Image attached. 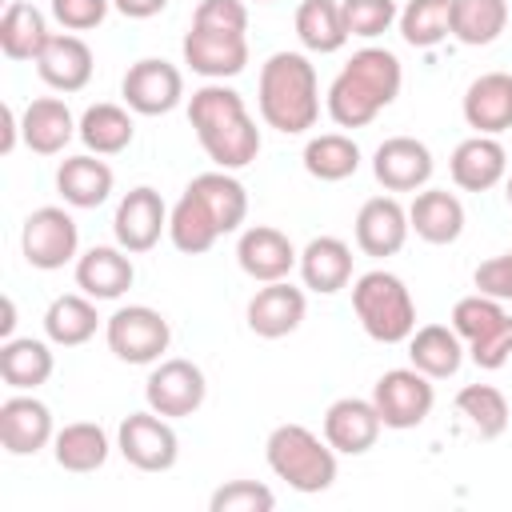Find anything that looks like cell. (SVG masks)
<instances>
[{
	"label": "cell",
	"instance_id": "obj_1",
	"mask_svg": "<svg viewBox=\"0 0 512 512\" xmlns=\"http://www.w3.org/2000/svg\"><path fill=\"white\" fill-rule=\"evenodd\" d=\"M188 124L208 160L224 172L248 168L260 156V128L244 108V96L224 80H208L188 96Z\"/></svg>",
	"mask_w": 512,
	"mask_h": 512
},
{
	"label": "cell",
	"instance_id": "obj_2",
	"mask_svg": "<svg viewBox=\"0 0 512 512\" xmlns=\"http://www.w3.org/2000/svg\"><path fill=\"white\" fill-rule=\"evenodd\" d=\"M400 84H404V68L396 52L368 44L352 52V60L336 72V80L328 84L324 108L340 128H364L400 96Z\"/></svg>",
	"mask_w": 512,
	"mask_h": 512
},
{
	"label": "cell",
	"instance_id": "obj_3",
	"mask_svg": "<svg viewBox=\"0 0 512 512\" xmlns=\"http://www.w3.org/2000/svg\"><path fill=\"white\" fill-rule=\"evenodd\" d=\"M260 120L284 136H300L320 120V80L304 52H272L256 84Z\"/></svg>",
	"mask_w": 512,
	"mask_h": 512
},
{
	"label": "cell",
	"instance_id": "obj_4",
	"mask_svg": "<svg viewBox=\"0 0 512 512\" xmlns=\"http://www.w3.org/2000/svg\"><path fill=\"white\" fill-rule=\"evenodd\" d=\"M336 456L340 452L304 424H276L264 440V460L272 476L304 496L328 492L336 484Z\"/></svg>",
	"mask_w": 512,
	"mask_h": 512
},
{
	"label": "cell",
	"instance_id": "obj_5",
	"mask_svg": "<svg viewBox=\"0 0 512 512\" xmlns=\"http://www.w3.org/2000/svg\"><path fill=\"white\" fill-rule=\"evenodd\" d=\"M352 312L376 344H404L416 332V300L388 268H372L352 280Z\"/></svg>",
	"mask_w": 512,
	"mask_h": 512
},
{
	"label": "cell",
	"instance_id": "obj_6",
	"mask_svg": "<svg viewBox=\"0 0 512 512\" xmlns=\"http://www.w3.org/2000/svg\"><path fill=\"white\" fill-rule=\"evenodd\" d=\"M452 328L464 340L476 368L496 372L512 360V316L504 312V300L484 292L460 296L452 308Z\"/></svg>",
	"mask_w": 512,
	"mask_h": 512
},
{
	"label": "cell",
	"instance_id": "obj_7",
	"mask_svg": "<svg viewBox=\"0 0 512 512\" xmlns=\"http://www.w3.org/2000/svg\"><path fill=\"white\" fill-rule=\"evenodd\" d=\"M104 340L124 364H156L172 344V324L148 304H128L104 320Z\"/></svg>",
	"mask_w": 512,
	"mask_h": 512
},
{
	"label": "cell",
	"instance_id": "obj_8",
	"mask_svg": "<svg viewBox=\"0 0 512 512\" xmlns=\"http://www.w3.org/2000/svg\"><path fill=\"white\" fill-rule=\"evenodd\" d=\"M372 404H376L384 428H396V432L420 428L432 416V404H436L432 376H424L412 364L408 368H388L372 388Z\"/></svg>",
	"mask_w": 512,
	"mask_h": 512
},
{
	"label": "cell",
	"instance_id": "obj_9",
	"mask_svg": "<svg viewBox=\"0 0 512 512\" xmlns=\"http://www.w3.org/2000/svg\"><path fill=\"white\" fill-rule=\"evenodd\" d=\"M208 396V380H204V368L184 360V356H172V360H156V368L148 372L144 380V400L152 412L168 416V420H184V416H196L200 404Z\"/></svg>",
	"mask_w": 512,
	"mask_h": 512
},
{
	"label": "cell",
	"instance_id": "obj_10",
	"mask_svg": "<svg viewBox=\"0 0 512 512\" xmlns=\"http://www.w3.org/2000/svg\"><path fill=\"white\" fill-rule=\"evenodd\" d=\"M120 456L140 472H168L180 456V436L160 412H128L116 428Z\"/></svg>",
	"mask_w": 512,
	"mask_h": 512
},
{
	"label": "cell",
	"instance_id": "obj_11",
	"mask_svg": "<svg viewBox=\"0 0 512 512\" xmlns=\"http://www.w3.org/2000/svg\"><path fill=\"white\" fill-rule=\"evenodd\" d=\"M76 248H80V228L72 220V212L56 208V204H44L36 208L28 220H24V232H20V252L32 268L40 272H56L64 268L68 260H76Z\"/></svg>",
	"mask_w": 512,
	"mask_h": 512
},
{
	"label": "cell",
	"instance_id": "obj_12",
	"mask_svg": "<svg viewBox=\"0 0 512 512\" xmlns=\"http://www.w3.org/2000/svg\"><path fill=\"white\" fill-rule=\"evenodd\" d=\"M168 204L156 188L148 184H136L120 196L116 212H112V236L124 252L140 256V252H152L160 244V236L168 232Z\"/></svg>",
	"mask_w": 512,
	"mask_h": 512
},
{
	"label": "cell",
	"instance_id": "obj_13",
	"mask_svg": "<svg viewBox=\"0 0 512 512\" xmlns=\"http://www.w3.org/2000/svg\"><path fill=\"white\" fill-rule=\"evenodd\" d=\"M120 96L136 116H164L184 100V76L176 64L160 56H144L124 72Z\"/></svg>",
	"mask_w": 512,
	"mask_h": 512
},
{
	"label": "cell",
	"instance_id": "obj_14",
	"mask_svg": "<svg viewBox=\"0 0 512 512\" xmlns=\"http://www.w3.org/2000/svg\"><path fill=\"white\" fill-rule=\"evenodd\" d=\"M432 148L416 136H388L372 152V176L384 184V192H420L432 180Z\"/></svg>",
	"mask_w": 512,
	"mask_h": 512
},
{
	"label": "cell",
	"instance_id": "obj_15",
	"mask_svg": "<svg viewBox=\"0 0 512 512\" xmlns=\"http://www.w3.org/2000/svg\"><path fill=\"white\" fill-rule=\"evenodd\" d=\"M184 64L204 76V80H228L248 68V36L244 32H208V28H188L184 32Z\"/></svg>",
	"mask_w": 512,
	"mask_h": 512
},
{
	"label": "cell",
	"instance_id": "obj_16",
	"mask_svg": "<svg viewBox=\"0 0 512 512\" xmlns=\"http://www.w3.org/2000/svg\"><path fill=\"white\" fill-rule=\"evenodd\" d=\"M56 440V424L44 400L16 392L0 404V444L8 456H36Z\"/></svg>",
	"mask_w": 512,
	"mask_h": 512
},
{
	"label": "cell",
	"instance_id": "obj_17",
	"mask_svg": "<svg viewBox=\"0 0 512 512\" xmlns=\"http://www.w3.org/2000/svg\"><path fill=\"white\" fill-rule=\"evenodd\" d=\"M236 264L244 276L272 284V280H288V272L300 264V252L292 248V240L272 228V224H252L240 232L236 240Z\"/></svg>",
	"mask_w": 512,
	"mask_h": 512
},
{
	"label": "cell",
	"instance_id": "obj_18",
	"mask_svg": "<svg viewBox=\"0 0 512 512\" xmlns=\"http://www.w3.org/2000/svg\"><path fill=\"white\" fill-rule=\"evenodd\" d=\"M380 428H384V420H380L376 404L360 400V396H340L324 412V440L340 456H364L368 448H376Z\"/></svg>",
	"mask_w": 512,
	"mask_h": 512
},
{
	"label": "cell",
	"instance_id": "obj_19",
	"mask_svg": "<svg viewBox=\"0 0 512 512\" xmlns=\"http://www.w3.org/2000/svg\"><path fill=\"white\" fill-rule=\"evenodd\" d=\"M408 208L396 196H372L356 212V248L364 256H396L408 240Z\"/></svg>",
	"mask_w": 512,
	"mask_h": 512
},
{
	"label": "cell",
	"instance_id": "obj_20",
	"mask_svg": "<svg viewBox=\"0 0 512 512\" xmlns=\"http://www.w3.org/2000/svg\"><path fill=\"white\" fill-rule=\"evenodd\" d=\"M304 312H308V300H304V288L288 284V280H272L264 284L252 300H248V328L264 340H280L288 332H296L304 324Z\"/></svg>",
	"mask_w": 512,
	"mask_h": 512
},
{
	"label": "cell",
	"instance_id": "obj_21",
	"mask_svg": "<svg viewBox=\"0 0 512 512\" xmlns=\"http://www.w3.org/2000/svg\"><path fill=\"white\" fill-rule=\"evenodd\" d=\"M136 280L132 252L120 244H96L84 256H76V288L92 300H120Z\"/></svg>",
	"mask_w": 512,
	"mask_h": 512
},
{
	"label": "cell",
	"instance_id": "obj_22",
	"mask_svg": "<svg viewBox=\"0 0 512 512\" xmlns=\"http://www.w3.org/2000/svg\"><path fill=\"white\" fill-rule=\"evenodd\" d=\"M452 184L464 192H488L508 176V152L496 136H468L456 144L452 160H448Z\"/></svg>",
	"mask_w": 512,
	"mask_h": 512
},
{
	"label": "cell",
	"instance_id": "obj_23",
	"mask_svg": "<svg viewBox=\"0 0 512 512\" xmlns=\"http://www.w3.org/2000/svg\"><path fill=\"white\" fill-rule=\"evenodd\" d=\"M20 136L36 156H56L68 148L72 136H80V120L60 96H36L20 112Z\"/></svg>",
	"mask_w": 512,
	"mask_h": 512
},
{
	"label": "cell",
	"instance_id": "obj_24",
	"mask_svg": "<svg viewBox=\"0 0 512 512\" xmlns=\"http://www.w3.org/2000/svg\"><path fill=\"white\" fill-rule=\"evenodd\" d=\"M464 120L480 136H500L512 128V72H484L464 88Z\"/></svg>",
	"mask_w": 512,
	"mask_h": 512
},
{
	"label": "cell",
	"instance_id": "obj_25",
	"mask_svg": "<svg viewBox=\"0 0 512 512\" xmlns=\"http://www.w3.org/2000/svg\"><path fill=\"white\" fill-rule=\"evenodd\" d=\"M92 68H96L92 48H88L76 32H60V36H52V40L44 44L40 60H36L40 80H44L48 88H56V92H80V88H88Z\"/></svg>",
	"mask_w": 512,
	"mask_h": 512
},
{
	"label": "cell",
	"instance_id": "obj_26",
	"mask_svg": "<svg viewBox=\"0 0 512 512\" xmlns=\"http://www.w3.org/2000/svg\"><path fill=\"white\" fill-rule=\"evenodd\" d=\"M408 228L424 244H456L464 232V204L448 188H420L408 204Z\"/></svg>",
	"mask_w": 512,
	"mask_h": 512
},
{
	"label": "cell",
	"instance_id": "obj_27",
	"mask_svg": "<svg viewBox=\"0 0 512 512\" xmlns=\"http://www.w3.org/2000/svg\"><path fill=\"white\" fill-rule=\"evenodd\" d=\"M300 280L316 296H336L352 284V248L340 236H316L300 252Z\"/></svg>",
	"mask_w": 512,
	"mask_h": 512
},
{
	"label": "cell",
	"instance_id": "obj_28",
	"mask_svg": "<svg viewBox=\"0 0 512 512\" xmlns=\"http://www.w3.org/2000/svg\"><path fill=\"white\" fill-rule=\"evenodd\" d=\"M112 184H116V176L96 152L64 156L56 168V192L64 196L68 208H100L112 196Z\"/></svg>",
	"mask_w": 512,
	"mask_h": 512
},
{
	"label": "cell",
	"instance_id": "obj_29",
	"mask_svg": "<svg viewBox=\"0 0 512 512\" xmlns=\"http://www.w3.org/2000/svg\"><path fill=\"white\" fill-rule=\"evenodd\" d=\"M52 340H32V336H8L0 344V380L16 392H36L40 384H48V376L56 372L52 360Z\"/></svg>",
	"mask_w": 512,
	"mask_h": 512
},
{
	"label": "cell",
	"instance_id": "obj_30",
	"mask_svg": "<svg viewBox=\"0 0 512 512\" xmlns=\"http://www.w3.org/2000/svg\"><path fill=\"white\" fill-rule=\"evenodd\" d=\"M464 352L468 348H464V340L456 336L452 324H424V328H416L408 336V360H412V368H420L432 380L456 376L460 364H464Z\"/></svg>",
	"mask_w": 512,
	"mask_h": 512
},
{
	"label": "cell",
	"instance_id": "obj_31",
	"mask_svg": "<svg viewBox=\"0 0 512 512\" xmlns=\"http://www.w3.org/2000/svg\"><path fill=\"white\" fill-rule=\"evenodd\" d=\"M96 328H100V312H96V300L84 292H64L44 312V336L60 348L88 344L96 336Z\"/></svg>",
	"mask_w": 512,
	"mask_h": 512
},
{
	"label": "cell",
	"instance_id": "obj_32",
	"mask_svg": "<svg viewBox=\"0 0 512 512\" xmlns=\"http://www.w3.org/2000/svg\"><path fill=\"white\" fill-rule=\"evenodd\" d=\"M220 236H224V232H220L216 216L208 212V204H204L192 188H184V196H180V200L172 204V212H168V240L176 244V252L200 256V252H208Z\"/></svg>",
	"mask_w": 512,
	"mask_h": 512
},
{
	"label": "cell",
	"instance_id": "obj_33",
	"mask_svg": "<svg viewBox=\"0 0 512 512\" xmlns=\"http://www.w3.org/2000/svg\"><path fill=\"white\" fill-rule=\"evenodd\" d=\"M108 452H112V440L100 424L92 420H76V424H64L52 440V456L64 472H96L108 464Z\"/></svg>",
	"mask_w": 512,
	"mask_h": 512
},
{
	"label": "cell",
	"instance_id": "obj_34",
	"mask_svg": "<svg viewBox=\"0 0 512 512\" xmlns=\"http://www.w3.org/2000/svg\"><path fill=\"white\" fill-rule=\"evenodd\" d=\"M48 40H52V32H48V20L36 4L12 0L4 8V16H0V52L8 60H40Z\"/></svg>",
	"mask_w": 512,
	"mask_h": 512
},
{
	"label": "cell",
	"instance_id": "obj_35",
	"mask_svg": "<svg viewBox=\"0 0 512 512\" xmlns=\"http://www.w3.org/2000/svg\"><path fill=\"white\" fill-rule=\"evenodd\" d=\"M132 136H136V120H132V108L124 104H88L80 116V140L96 156L124 152Z\"/></svg>",
	"mask_w": 512,
	"mask_h": 512
},
{
	"label": "cell",
	"instance_id": "obj_36",
	"mask_svg": "<svg viewBox=\"0 0 512 512\" xmlns=\"http://www.w3.org/2000/svg\"><path fill=\"white\" fill-rule=\"evenodd\" d=\"M296 40L320 56L340 52L352 40L344 28V16H340V0H304L296 8Z\"/></svg>",
	"mask_w": 512,
	"mask_h": 512
},
{
	"label": "cell",
	"instance_id": "obj_37",
	"mask_svg": "<svg viewBox=\"0 0 512 512\" xmlns=\"http://www.w3.org/2000/svg\"><path fill=\"white\" fill-rule=\"evenodd\" d=\"M356 168H360V144L344 132H320L304 144V172L324 184L348 180L356 176Z\"/></svg>",
	"mask_w": 512,
	"mask_h": 512
},
{
	"label": "cell",
	"instance_id": "obj_38",
	"mask_svg": "<svg viewBox=\"0 0 512 512\" xmlns=\"http://www.w3.org/2000/svg\"><path fill=\"white\" fill-rule=\"evenodd\" d=\"M188 188L208 204V212L216 216L220 232H236L244 224V216H248V192H244V184L232 172H224V168L200 172Z\"/></svg>",
	"mask_w": 512,
	"mask_h": 512
},
{
	"label": "cell",
	"instance_id": "obj_39",
	"mask_svg": "<svg viewBox=\"0 0 512 512\" xmlns=\"http://www.w3.org/2000/svg\"><path fill=\"white\" fill-rule=\"evenodd\" d=\"M508 28V0H452V36L468 48L500 40Z\"/></svg>",
	"mask_w": 512,
	"mask_h": 512
},
{
	"label": "cell",
	"instance_id": "obj_40",
	"mask_svg": "<svg viewBox=\"0 0 512 512\" xmlns=\"http://www.w3.org/2000/svg\"><path fill=\"white\" fill-rule=\"evenodd\" d=\"M456 412L468 420V428L480 440H496L508 428V400L492 384H464L456 392Z\"/></svg>",
	"mask_w": 512,
	"mask_h": 512
},
{
	"label": "cell",
	"instance_id": "obj_41",
	"mask_svg": "<svg viewBox=\"0 0 512 512\" xmlns=\"http://www.w3.org/2000/svg\"><path fill=\"white\" fill-rule=\"evenodd\" d=\"M400 36L412 48H436L452 36V0H408L400 8Z\"/></svg>",
	"mask_w": 512,
	"mask_h": 512
},
{
	"label": "cell",
	"instance_id": "obj_42",
	"mask_svg": "<svg viewBox=\"0 0 512 512\" xmlns=\"http://www.w3.org/2000/svg\"><path fill=\"white\" fill-rule=\"evenodd\" d=\"M340 16H344L348 36L376 40L400 20V8L396 0H340Z\"/></svg>",
	"mask_w": 512,
	"mask_h": 512
},
{
	"label": "cell",
	"instance_id": "obj_43",
	"mask_svg": "<svg viewBox=\"0 0 512 512\" xmlns=\"http://www.w3.org/2000/svg\"><path fill=\"white\" fill-rule=\"evenodd\" d=\"M208 508L212 512H272L276 496L260 480H228L208 496Z\"/></svg>",
	"mask_w": 512,
	"mask_h": 512
},
{
	"label": "cell",
	"instance_id": "obj_44",
	"mask_svg": "<svg viewBox=\"0 0 512 512\" xmlns=\"http://www.w3.org/2000/svg\"><path fill=\"white\" fill-rule=\"evenodd\" d=\"M192 24L208 32H248V8L244 0H200Z\"/></svg>",
	"mask_w": 512,
	"mask_h": 512
},
{
	"label": "cell",
	"instance_id": "obj_45",
	"mask_svg": "<svg viewBox=\"0 0 512 512\" xmlns=\"http://www.w3.org/2000/svg\"><path fill=\"white\" fill-rule=\"evenodd\" d=\"M108 8L112 0H52V20L68 32H88L104 24Z\"/></svg>",
	"mask_w": 512,
	"mask_h": 512
},
{
	"label": "cell",
	"instance_id": "obj_46",
	"mask_svg": "<svg viewBox=\"0 0 512 512\" xmlns=\"http://www.w3.org/2000/svg\"><path fill=\"white\" fill-rule=\"evenodd\" d=\"M472 284H476V292H484V296L512 300V248L500 252V256H492V260H484V264L472 272Z\"/></svg>",
	"mask_w": 512,
	"mask_h": 512
},
{
	"label": "cell",
	"instance_id": "obj_47",
	"mask_svg": "<svg viewBox=\"0 0 512 512\" xmlns=\"http://www.w3.org/2000/svg\"><path fill=\"white\" fill-rule=\"evenodd\" d=\"M112 8L128 20H148V16H160L168 8V0H112Z\"/></svg>",
	"mask_w": 512,
	"mask_h": 512
},
{
	"label": "cell",
	"instance_id": "obj_48",
	"mask_svg": "<svg viewBox=\"0 0 512 512\" xmlns=\"http://www.w3.org/2000/svg\"><path fill=\"white\" fill-rule=\"evenodd\" d=\"M0 116H4V136H0V152L8 156V152L16 148V140H24V136H20V120H16L12 104H4V108H0Z\"/></svg>",
	"mask_w": 512,
	"mask_h": 512
},
{
	"label": "cell",
	"instance_id": "obj_49",
	"mask_svg": "<svg viewBox=\"0 0 512 512\" xmlns=\"http://www.w3.org/2000/svg\"><path fill=\"white\" fill-rule=\"evenodd\" d=\"M12 328H16V304H12V296H4V320H0V336L8 340V336H12Z\"/></svg>",
	"mask_w": 512,
	"mask_h": 512
},
{
	"label": "cell",
	"instance_id": "obj_50",
	"mask_svg": "<svg viewBox=\"0 0 512 512\" xmlns=\"http://www.w3.org/2000/svg\"><path fill=\"white\" fill-rule=\"evenodd\" d=\"M504 200H508V204H512V172H508V176H504Z\"/></svg>",
	"mask_w": 512,
	"mask_h": 512
},
{
	"label": "cell",
	"instance_id": "obj_51",
	"mask_svg": "<svg viewBox=\"0 0 512 512\" xmlns=\"http://www.w3.org/2000/svg\"><path fill=\"white\" fill-rule=\"evenodd\" d=\"M256 4H272V0H256Z\"/></svg>",
	"mask_w": 512,
	"mask_h": 512
}]
</instances>
